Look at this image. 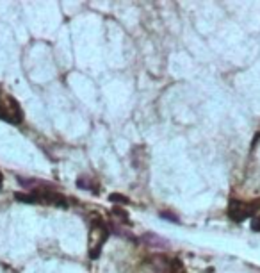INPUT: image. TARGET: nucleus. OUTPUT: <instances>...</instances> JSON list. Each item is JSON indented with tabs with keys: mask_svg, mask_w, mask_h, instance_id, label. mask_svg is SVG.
<instances>
[{
	"mask_svg": "<svg viewBox=\"0 0 260 273\" xmlns=\"http://www.w3.org/2000/svg\"><path fill=\"white\" fill-rule=\"evenodd\" d=\"M0 118L13 125H20L24 122V109L18 104V100L2 90H0Z\"/></svg>",
	"mask_w": 260,
	"mask_h": 273,
	"instance_id": "obj_1",
	"label": "nucleus"
},
{
	"mask_svg": "<svg viewBox=\"0 0 260 273\" xmlns=\"http://www.w3.org/2000/svg\"><path fill=\"white\" fill-rule=\"evenodd\" d=\"M109 238V229L105 227L102 220H95L91 223V231H89V257L91 259H98V255L102 252L103 243Z\"/></svg>",
	"mask_w": 260,
	"mask_h": 273,
	"instance_id": "obj_2",
	"label": "nucleus"
},
{
	"mask_svg": "<svg viewBox=\"0 0 260 273\" xmlns=\"http://www.w3.org/2000/svg\"><path fill=\"white\" fill-rule=\"evenodd\" d=\"M260 209V202H244V200H232L228 205V216L233 221L241 223V221L248 220L250 216H253L257 211Z\"/></svg>",
	"mask_w": 260,
	"mask_h": 273,
	"instance_id": "obj_3",
	"label": "nucleus"
},
{
	"mask_svg": "<svg viewBox=\"0 0 260 273\" xmlns=\"http://www.w3.org/2000/svg\"><path fill=\"white\" fill-rule=\"evenodd\" d=\"M251 229H253L255 232H260V216L251 220Z\"/></svg>",
	"mask_w": 260,
	"mask_h": 273,
	"instance_id": "obj_4",
	"label": "nucleus"
},
{
	"mask_svg": "<svg viewBox=\"0 0 260 273\" xmlns=\"http://www.w3.org/2000/svg\"><path fill=\"white\" fill-rule=\"evenodd\" d=\"M111 200L112 202H123V204H127V200L121 195H111Z\"/></svg>",
	"mask_w": 260,
	"mask_h": 273,
	"instance_id": "obj_5",
	"label": "nucleus"
},
{
	"mask_svg": "<svg viewBox=\"0 0 260 273\" xmlns=\"http://www.w3.org/2000/svg\"><path fill=\"white\" fill-rule=\"evenodd\" d=\"M2 182H4V177H2V173H0V186H2Z\"/></svg>",
	"mask_w": 260,
	"mask_h": 273,
	"instance_id": "obj_6",
	"label": "nucleus"
}]
</instances>
